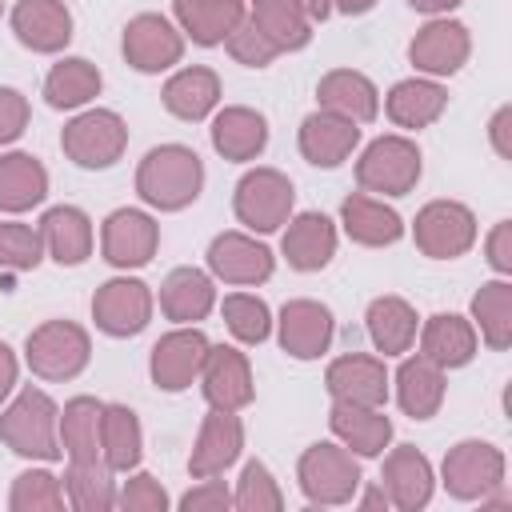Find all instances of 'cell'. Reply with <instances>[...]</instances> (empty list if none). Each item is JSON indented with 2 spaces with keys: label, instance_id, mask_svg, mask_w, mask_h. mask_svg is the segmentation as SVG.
<instances>
[{
  "label": "cell",
  "instance_id": "1",
  "mask_svg": "<svg viewBox=\"0 0 512 512\" xmlns=\"http://www.w3.org/2000/svg\"><path fill=\"white\" fill-rule=\"evenodd\" d=\"M200 184H204V164L184 144L152 148L140 160V172H136V192L152 208H164V212H176V208L192 204L200 196Z\"/></svg>",
  "mask_w": 512,
  "mask_h": 512
},
{
  "label": "cell",
  "instance_id": "2",
  "mask_svg": "<svg viewBox=\"0 0 512 512\" xmlns=\"http://www.w3.org/2000/svg\"><path fill=\"white\" fill-rule=\"evenodd\" d=\"M56 404L36 392L24 388L8 412L0 416V440L20 452V456H40V460H60V440H56Z\"/></svg>",
  "mask_w": 512,
  "mask_h": 512
},
{
  "label": "cell",
  "instance_id": "3",
  "mask_svg": "<svg viewBox=\"0 0 512 512\" xmlns=\"http://www.w3.org/2000/svg\"><path fill=\"white\" fill-rule=\"evenodd\" d=\"M356 180L368 192H384V196H404L416 188L420 180V152L412 140L404 136H380L364 148L360 164H356Z\"/></svg>",
  "mask_w": 512,
  "mask_h": 512
},
{
  "label": "cell",
  "instance_id": "4",
  "mask_svg": "<svg viewBox=\"0 0 512 512\" xmlns=\"http://www.w3.org/2000/svg\"><path fill=\"white\" fill-rule=\"evenodd\" d=\"M88 332L72 320H48L28 336V368L44 380H72L88 364Z\"/></svg>",
  "mask_w": 512,
  "mask_h": 512
},
{
  "label": "cell",
  "instance_id": "5",
  "mask_svg": "<svg viewBox=\"0 0 512 512\" xmlns=\"http://www.w3.org/2000/svg\"><path fill=\"white\" fill-rule=\"evenodd\" d=\"M60 144H64L68 160H76L80 168H108L112 160H120V152L128 144V128L116 112L96 108V112H84L72 124H64Z\"/></svg>",
  "mask_w": 512,
  "mask_h": 512
},
{
  "label": "cell",
  "instance_id": "6",
  "mask_svg": "<svg viewBox=\"0 0 512 512\" xmlns=\"http://www.w3.org/2000/svg\"><path fill=\"white\" fill-rule=\"evenodd\" d=\"M356 484H360V468H356L352 452H344L336 444H312L300 456V488L308 500L344 504V500H352Z\"/></svg>",
  "mask_w": 512,
  "mask_h": 512
},
{
  "label": "cell",
  "instance_id": "7",
  "mask_svg": "<svg viewBox=\"0 0 512 512\" xmlns=\"http://www.w3.org/2000/svg\"><path fill=\"white\" fill-rule=\"evenodd\" d=\"M444 484L460 500H484L504 484V456L492 444L464 440L444 456Z\"/></svg>",
  "mask_w": 512,
  "mask_h": 512
},
{
  "label": "cell",
  "instance_id": "8",
  "mask_svg": "<svg viewBox=\"0 0 512 512\" xmlns=\"http://www.w3.org/2000/svg\"><path fill=\"white\" fill-rule=\"evenodd\" d=\"M292 212V184L284 172L276 168H256L236 184V216L256 228V232H272L288 220Z\"/></svg>",
  "mask_w": 512,
  "mask_h": 512
},
{
  "label": "cell",
  "instance_id": "9",
  "mask_svg": "<svg viewBox=\"0 0 512 512\" xmlns=\"http://www.w3.org/2000/svg\"><path fill=\"white\" fill-rule=\"evenodd\" d=\"M476 240V220L464 204L456 200H432L428 208H420L416 216V248L424 256L436 260H452L460 252H468Z\"/></svg>",
  "mask_w": 512,
  "mask_h": 512
},
{
  "label": "cell",
  "instance_id": "10",
  "mask_svg": "<svg viewBox=\"0 0 512 512\" xmlns=\"http://www.w3.org/2000/svg\"><path fill=\"white\" fill-rule=\"evenodd\" d=\"M104 260L116 268H140L152 260L156 244H160V228L148 212L136 208H120L104 220Z\"/></svg>",
  "mask_w": 512,
  "mask_h": 512
},
{
  "label": "cell",
  "instance_id": "11",
  "mask_svg": "<svg viewBox=\"0 0 512 512\" xmlns=\"http://www.w3.org/2000/svg\"><path fill=\"white\" fill-rule=\"evenodd\" d=\"M92 316L108 336H136L152 316V292L140 280H108L92 296Z\"/></svg>",
  "mask_w": 512,
  "mask_h": 512
},
{
  "label": "cell",
  "instance_id": "12",
  "mask_svg": "<svg viewBox=\"0 0 512 512\" xmlns=\"http://www.w3.org/2000/svg\"><path fill=\"white\" fill-rule=\"evenodd\" d=\"M180 52H184V40H180V32L164 16L144 12V16L128 20V28H124V56H128L132 68L160 72V68H172L180 60Z\"/></svg>",
  "mask_w": 512,
  "mask_h": 512
},
{
  "label": "cell",
  "instance_id": "13",
  "mask_svg": "<svg viewBox=\"0 0 512 512\" xmlns=\"http://www.w3.org/2000/svg\"><path fill=\"white\" fill-rule=\"evenodd\" d=\"M204 356H208L204 332H196V328L168 332V336L152 348V380H156L164 392H180V388H188V384L200 376Z\"/></svg>",
  "mask_w": 512,
  "mask_h": 512
},
{
  "label": "cell",
  "instance_id": "14",
  "mask_svg": "<svg viewBox=\"0 0 512 512\" xmlns=\"http://www.w3.org/2000/svg\"><path fill=\"white\" fill-rule=\"evenodd\" d=\"M244 448V428L240 420L228 412V408H212L200 424V436H196V448L188 456V472L196 480H208L216 472H224Z\"/></svg>",
  "mask_w": 512,
  "mask_h": 512
},
{
  "label": "cell",
  "instance_id": "15",
  "mask_svg": "<svg viewBox=\"0 0 512 512\" xmlns=\"http://www.w3.org/2000/svg\"><path fill=\"white\" fill-rule=\"evenodd\" d=\"M200 376H204V396H208L212 408L236 412V408H244V404L252 400V372H248V360H244L236 348H228V344L208 348Z\"/></svg>",
  "mask_w": 512,
  "mask_h": 512
},
{
  "label": "cell",
  "instance_id": "16",
  "mask_svg": "<svg viewBox=\"0 0 512 512\" xmlns=\"http://www.w3.org/2000/svg\"><path fill=\"white\" fill-rule=\"evenodd\" d=\"M468 28L456 20H432L416 32V40L408 44V56L416 68L432 72V76H448L468 60Z\"/></svg>",
  "mask_w": 512,
  "mask_h": 512
},
{
  "label": "cell",
  "instance_id": "17",
  "mask_svg": "<svg viewBox=\"0 0 512 512\" xmlns=\"http://www.w3.org/2000/svg\"><path fill=\"white\" fill-rule=\"evenodd\" d=\"M208 268L228 284H260L272 276V252L240 232H224L208 248Z\"/></svg>",
  "mask_w": 512,
  "mask_h": 512
},
{
  "label": "cell",
  "instance_id": "18",
  "mask_svg": "<svg viewBox=\"0 0 512 512\" xmlns=\"http://www.w3.org/2000/svg\"><path fill=\"white\" fill-rule=\"evenodd\" d=\"M12 28L32 52H56L72 36V12L64 0H20L12 8Z\"/></svg>",
  "mask_w": 512,
  "mask_h": 512
},
{
  "label": "cell",
  "instance_id": "19",
  "mask_svg": "<svg viewBox=\"0 0 512 512\" xmlns=\"http://www.w3.org/2000/svg\"><path fill=\"white\" fill-rule=\"evenodd\" d=\"M332 340V312L316 300H288L280 312V344L296 360H312Z\"/></svg>",
  "mask_w": 512,
  "mask_h": 512
},
{
  "label": "cell",
  "instance_id": "20",
  "mask_svg": "<svg viewBox=\"0 0 512 512\" xmlns=\"http://www.w3.org/2000/svg\"><path fill=\"white\" fill-rule=\"evenodd\" d=\"M324 384H328V392L336 400L368 404V408H380L384 396H388V372L372 356H340V360H332Z\"/></svg>",
  "mask_w": 512,
  "mask_h": 512
},
{
  "label": "cell",
  "instance_id": "21",
  "mask_svg": "<svg viewBox=\"0 0 512 512\" xmlns=\"http://www.w3.org/2000/svg\"><path fill=\"white\" fill-rule=\"evenodd\" d=\"M380 480H384L388 500H392L396 508H404V512L424 508L428 496H432V464H428L424 452H416L412 444L388 452V460H384V476H380Z\"/></svg>",
  "mask_w": 512,
  "mask_h": 512
},
{
  "label": "cell",
  "instance_id": "22",
  "mask_svg": "<svg viewBox=\"0 0 512 512\" xmlns=\"http://www.w3.org/2000/svg\"><path fill=\"white\" fill-rule=\"evenodd\" d=\"M360 140V128L336 112H312L304 124H300V152L304 160L320 164V168H336L340 160H348V152L356 148Z\"/></svg>",
  "mask_w": 512,
  "mask_h": 512
},
{
  "label": "cell",
  "instance_id": "23",
  "mask_svg": "<svg viewBox=\"0 0 512 512\" xmlns=\"http://www.w3.org/2000/svg\"><path fill=\"white\" fill-rule=\"evenodd\" d=\"M328 424H332V432H336L352 452H360V456H380L384 444L392 440V420H388L380 408H368V404L336 400Z\"/></svg>",
  "mask_w": 512,
  "mask_h": 512
},
{
  "label": "cell",
  "instance_id": "24",
  "mask_svg": "<svg viewBox=\"0 0 512 512\" xmlns=\"http://www.w3.org/2000/svg\"><path fill=\"white\" fill-rule=\"evenodd\" d=\"M332 252H336V228H332L328 216L304 212V216H296L288 224V232H284V256H288V264L296 272L324 268L332 260Z\"/></svg>",
  "mask_w": 512,
  "mask_h": 512
},
{
  "label": "cell",
  "instance_id": "25",
  "mask_svg": "<svg viewBox=\"0 0 512 512\" xmlns=\"http://www.w3.org/2000/svg\"><path fill=\"white\" fill-rule=\"evenodd\" d=\"M316 96H320V104H324L328 112H336V116H344V120H352V124H368V120L376 116V108H380L372 80L360 76V72H352V68L328 72V76L320 80Z\"/></svg>",
  "mask_w": 512,
  "mask_h": 512
},
{
  "label": "cell",
  "instance_id": "26",
  "mask_svg": "<svg viewBox=\"0 0 512 512\" xmlns=\"http://www.w3.org/2000/svg\"><path fill=\"white\" fill-rule=\"evenodd\" d=\"M212 144L224 160H252L268 144V124L252 108H224L212 120Z\"/></svg>",
  "mask_w": 512,
  "mask_h": 512
},
{
  "label": "cell",
  "instance_id": "27",
  "mask_svg": "<svg viewBox=\"0 0 512 512\" xmlns=\"http://www.w3.org/2000/svg\"><path fill=\"white\" fill-rule=\"evenodd\" d=\"M40 240L44 248L52 252L56 264H80L88 252H92V224L80 208H48L44 220H40Z\"/></svg>",
  "mask_w": 512,
  "mask_h": 512
},
{
  "label": "cell",
  "instance_id": "28",
  "mask_svg": "<svg viewBox=\"0 0 512 512\" xmlns=\"http://www.w3.org/2000/svg\"><path fill=\"white\" fill-rule=\"evenodd\" d=\"M396 396H400V408L412 420L436 416V408L444 400V372H440V364H432L424 356L404 360L400 372H396Z\"/></svg>",
  "mask_w": 512,
  "mask_h": 512
},
{
  "label": "cell",
  "instance_id": "29",
  "mask_svg": "<svg viewBox=\"0 0 512 512\" xmlns=\"http://www.w3.org/2000/svg\"><path fill=\"white\" fill-rule=\"evenodd\" d=\"M176 20L196 44H224L244 20V0H176Z\"/></svg>",
  "mask_w": 512,
  "mask_h": 512
},
{
  "label": "cell",
  "instance_id": "30",
  "mask_svg": "<svg viewBox=\"0 0 512 512\" xmlns=\"http://www.w3.org/2000/svg\"><path fill=\"white\" fill-rule=\"evenodd\" d=\"M340 216H344V232H348L356 244H368V248L396 244L400 232H404L400 216H396L388 204H380V200H372V196H360V192L344 200Z\"/></svg>",
  "mask_w": 512,
  "mask_h": 512
},
{
  "label": "cell",
  "instance_id": "31",
  "mask_svg": "<svg viewBox=\"0 0 512 512\" xmlns=\"http://www.w3.org/2000/svg\"><path fill=\"white\" fill-rule=\"evenodd\" d=\"M476 352V332L460 316H432L420 332V356L440 368H460Z\"/></svg>",
  "mask_w": 512,
  "mask_h": 512
},
{
  "label": "cell",
  "instance_id": "32",
  "mask_svg": "<svg viewBox=\"0 0 512 512\" xmlns=\"http://www.w3.org/2000/svg\"><path fill=\"white\" fill-rule=\"evenodd\" d=\"M44 192H48V172L36 156L28 152L0 156V208L4 212H24L40 204Z\"/></svg>",
  "mask_w": 512,
  "mask_h": 512
},
{
  "label": "cell",
  "instance_id": "33",
  "mask_svg": "<svg viewBox=\"0 0 512 512\" xmlns=\"http://www.w3.org/2000/svg\"><path fill=\"white\" fill-rule=\"evenodd\" d=\"M212 300H216L212 280L204 272H196V268H176L160 284V308H164L168 320H180V324L204 320L208 308H212Z\"/></svg>",
  "mask_w": 512,
  "mask_h": 512
},
{
  "label": "cell",
  "instance_id": "34",
  "mask_svg": "<svg viewBox=\"0 0 512 512\" xmlns=\"http://www.w3.org/2000/svg\"><path fill=\"white\" fill-rule=\"evenodd\" d=\"M220 100V80L212 68H184L164 84V108L180 120H200L216 108Z\"/></svg>",
  "mask_w": 512,
  "mask_h": 512
},
{
  "label": "cell",
  "instance_id": "35",
  "mask_svg": "<svg viewBox=\"0 0 512 512\" xmlns=\"http://www.w3.org/2000/svg\"><path fill=\"white\" fill-rule=\"evenodd\" d=\"M252 24L280 52L304 48L308 36H312V24H308V12H304L300 0H252Z\"/></svg>",
  "mask_w": 512,
  "mask_h": 512
},
{
  "label": "cell",
  "instance_id": "36",
  "mask_svg": "<svg viewBox=\"0 0 512 512\" xmlns=\"http://www.w3.org/2000/svg\"><path fill=\"white\" fill-rule=\"evenodd\" d=\"M140 420L124 404H108L100 412V452L112 472H128L140 464Z\"/></svg>",
  "mask_w": 512,
  "mask_h": 512
},
{
  "label": "cell",
  "instance_id": "37",
  "mask_svg": "<svg viewBox=\"0 0 512 512\" xmlns=\"http://www.w3.org/2000/svg\"><path fill=\"white\" fill-rule=\"evenodd\" d=\"M368 332L384 356H400L416 340V312L400 296H380L368 308Z\"/></svg>",
  "mask_w": 512,
  "mask_h": 512
},
{
  "label": "cell",
  "instance_id": "38",
  "mask_svg": "<svg viewBox=\"0 0 512 512\" xmlns=\"http://www.w3.org/2000/svg\"><path fill=\"white\" fill-rule=\"evenodd\" d=\"M444 104H448V96L432 80H400L388 92V116L400 128H424V124H432L444 112Z\"/></svg>",
  "mask_w": 512,
  "mask_h": 512
},
{
  "label": "cell",
  "instance_id": "39",
  "mask_svg": "<svg viewBox=\"0 0 512 512\" xmlns=\"http://www.w3.org/2000/svg\"><path fill=\"white\" fill-rule=\"evenodd\" d=\"M96 92H100V72H96V64H88L80 56L60 60L44 80V96L52 108H80Z\"/></svg>",
  "mask_w": 512,
  "mask_h": 512
},
{
  "label": "cell",
  "instance_id": "40",
  "mask_svg": "<svg viewBox=\"0 0 512 512\" xmlns=\"http://www.w3.org/2000/svg\"><path fill=\"white\" fill-rule=\"evenodd\" d=\"M68 500L80 512H108L116 504V488H112V468L108 460H72L68 464Z\"/></svg>",
  "mask_w": 512,
  "mask_h": 512
},
{
  "label": "cell",
  "instance_id": "41",
  "mask_svg": "<svg viewBox=\"0 0 512 512\" xmlns=\"http://www.w3.org/2000/svg\"><path fill=\"white\" fill-rule=\"evenodd\" d=\"M100 412L92 396H76L64 404V452L68 460H100Z\"/></svg>",
  "mask_w": 512,
  "mask_h": 512
},
{
  "label": "cell",
  "instance_id": "42",
  "mask_svg": "<svg viewBox=\"0 0 512 512\" xmlns=\"http://www.w3.org/2000/svg\"><path fill=\"white\" fill-rule=\"evenodd\" d=\"M472 316L480 320V332L492 348H508V340H512V288L504 280L484 284L472 300Z\"/></svg>",
  "mask_w": 512,
  "mask_h": 512
},
{
  "label": "cell",
  "instance_id": "43",
  "mask_svg": "<svg viewBox=\"0 0 512 512\" xmlns=\"http://www.w3.org/2000/svg\"><path fill=\"white\" fill-rule=\"evenodd\" d=\"M224 320H228L232 336L244 340V344H260V340H268V328H272V320H268V304L256 300V296H244V292L224 296Z\"/></svg>",
  "mask_w": 512,
  "mask_h": 512
},
{
  "label": "cell",
  "instance_id": "44",
  "mask_svg": "<svg viewBox=\"0 0 512 512\" xmlns=\"http://www.w3.org/2000/svg\"><path fill=\"white\" fill-rule=\"evenodd\" d=\"M8 504H12V512H56V508H64V492L52 472H20Z\"/></svg>",
  "mask_w": 512,
  "mask_h": 512
},
{
  "label": "cell",
  "instance_id": "45",
  "mask_svg": "<svg viewBox=\"0 0 512 512\" xmlns=\"http://www.w3.org/2000/svg\"><path fill=\"white\" fill-rule=\"evenodd\" d=\"M44 256V240L28 224H0V268L8 272H28Z\"/></svg>",
  "mask_w": 512,
  "mask_h": 512
},
{
  "label": "cell",
  "instance_id": "46",
  "mask_svg": "<svg viewBox=\"0 0 512 512\" xmlns=\"http://www.w3.org/2000/svg\"><path fill=\"white\" fill-rule=\"evenodd\" d=\"M232 504L244 508V512H276V508L284 504V496H280L276 480L268 476V468H264L260 460H252V464L244 468V476H240V488H236Z\"/></svg>",
  "mask_w": 512,
  "mask_h": 512
},
{
  "label": "cell",
  "instance_id": "47",
  "mask_svg": "<svg viewBox=\"0 0 512 512\" xmlns=\"http://www.w3.org/2000/svg\"><path fill=\"white\" fill-rule=\"evenodd\" d=\"M228 52H232V60H240V64H248V68H264V64H272V60L280 56V48H276L252 20H240V24L228 32Z\"/></svg>",
  "mask_w": 512,
  "mask_h": 512
},
{
  "label": "cell",
  "instance_id": "48",
  "mask_svg": "<svg viewBox=\"0 0 512 512\" xmlns=\"http://www.w3.org/2000/svg\"><path fill=\"white\" fill-rule=\"evenodd\" d=\"M120 508H124V512H164V508H168V496H164V488H160L156 476L140 472V476H132V480L124 484Z\"/></svg>",
  "mask_w": 512,
  "mask_h": 512
},
{
  "label": "cell",
  "instance_id": "49",
  "mask_svg": "<svg viewBox=\"0 0 512 512\" xmlns=\"http://www.w3.org/2000/svg\"><path fill=\"white\" fill-rule=\"evenodd\" d=\"M228 504H232V492L224 488V480H212V476L200 488L184 492V500H180L184 512H224Z\"/></svg>",
  "mask_w": 512,
  "mask_h": 512
},
{
  "label": "cell",
  "instance_id": "50",
  "mask_svg": "<svg viewBox=\"0 0 512 512\" xmlns=\"http://www.w3.org/2000/svg\"><path fill=\"white\" fill-rule=\"evenodd\" d=\"M28 124V100L16 88H0V144L16 140Z\"/></svg>",
  "mask_w": 512,
  "mask_h": 512
},
{
  "label": "cell",
  "instance_id": "51",
  "mask_svg": "<svg viewBox=\"0 0 512 512\" xmlns=\"http://www.w3.org/2000/svg\"><path fill=\"white\" fill-rule=\"evenodd\" d=\"M488 260L496 272H508L512 268V224H496L492 236H488Z\"/></svg>",
  "mask_w": 512,
  "mask_h": 512
},
{
  "label": "cell",
  "instance_id": "52",
  "mask_svg": "<svg viewBox=\"0 0 512 512\" xmlns=\"http://www.w3.org/2000/svg\"><path fill=\"white\" fill-rule=\"evenodd\" d=\"M508 124H512V112H508V108H500V112H496V120H492V144H496V152H500V156H512Z\"/></svg>",
  "mask_w": 512,
  "mask_h": 512
},
{
  "label": "cell",
  "instance_id": "53",
  "mask_svg": "<svg viewBox=\"0 0 512 512\" xmlns=\"http://www.w3.org/2000/svg\"><path fill=\"white\" fill-rule=\"evenodd\" d=\"M16 384V356L8 352V344H0V400L12 392Z\"/></svg>",
  "mask_w": 512,
  "mask_h": 512
},
{
  "label": "cell",
  "instance_id": "54",
  "mask_svg": "<svg viewBox=\"0 0 512 512\" xmlns=\"http://www.w3.org/2000/svg\"><path fill=\"white\" fill-rule=\"evenodd\" d=\"M416 12H448V8H456L460 0H408Z\"/></svg>",
  "mask_w": 512,
  "mask_h": 512
},
{
  "label": "cell",
  "instance_id": "55",
  "mask_svg": "<svg viewBox=\"0 0 512 512\" xmlns=\"http://www.w3.org/2000/svg\"><path fill=\"white\" fill-rule=\"evenodd\" d=\"M300 4H304L308 20H324V16L332 12V0H300Z\"/></svg>",
  "mask_w": 512,
  "mask_h": 512
},
{
  "label": "cell",
  "instance_id": "56",
  "mask_svg": "<svg viewBox=\"0 0 512 512\" xmlns=\"http://www.w3.org/2000/svg\"><path fill=\"white\" fill-rule=\"evenodd\" d=\"M376 0H332V8H340V12H348V16H360V12H368Z\"/></svg>",
  "mask_w": 512,
  "mask_h": 512
},
{
  "label": "cell",
  "instance_id": "57",
  "mask_svg": "<svg viewBox=\"0 0 512 512\" xmlns=\"http://www.w3.org/2000/svg\"><path fill=\"white\" fill-rule=\"evenodd\" d=\"M376 504H388V492L384 488H376V492L364 496V508H376Z\"/></svg>",
  "mask_w": 512,
  "mask_h": 512
}]
</instances>
